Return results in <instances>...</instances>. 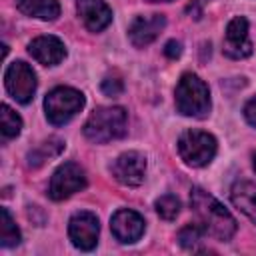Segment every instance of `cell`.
I'll use <instances>...</instances> for the list:
<instances>
[{
  "label": "cell",
  "mask_w": 256,
  "mask_h": 256,
  "mask_svg": "<svg viewBox=\"0 0 256 256\" xmlns=\"http://www.w3.org/2000/svg\"><path fill=\"white\" fill-rule=\"evenodd\" d=\"M18 242H20V230L16 222L12 220L6 208H0V244L4 248H10V246H16Z\"/></svg>",
  "instance_id": "obj_19"
},
{
  "label": "cell",
  "mask_w": 256,
  "mask_h": 256,
  "mask_svg": "<svg viewBox=\"0 0 256 256\" xmlns=\"http://www.w3.org/2000/svg\"><path fill=\"white\" fill-rule=\"evenodd\" d=\"M190 206L198 218V224L204 228L206 234L226 242L236 232V220L234 216L206 190L192 188L190 192Z\"/></svg>",
  "instance_id": "obj_1"
},
{
  "label": "cell",
  "mask_w": 256,
  "mask_h": 256,
  "mask_svg": "<svg viewBox=\"0 0 256 256\" xmlns=\"http://www.w3.org/2000/svg\"><path fill=\"white\" fill-rule=\"evenodd\" d=\"M202 234H206V232L198 222L196 224H188L178 232V242L186 250H198V246L202 242Z\"/></svg>",
  "instance_id": "obj_20"
},
{
  "label": "cell",
  "mask_w": 256,
  "mask_h": 256,
  "mask_svg": "<svg viewBox=\"0 0 256 256\" xmlns=\"http://www.w3.org/2000/svg\"><path fill=\"white\" fill-rule=\"evenodd\" d=\"M4 84H6L8 94L16 102L28 104L34 98V92H36V74L26 62L16 60L6 68Z\"/></svg>",
  "instance_id": "obj_7"
},
{
  "label": "cell",
  "mask_w": 256,
  "mask_h": 256,
  "mask_svg": "<svg viewBox=\"0 0 256 256\" xmlns=\"http://www.w3.org/2000/svg\"><path fill=\"white\" fill-rule=\"evenodd\" d=\"M180 52H182L180 42H176V40L166 42V46H164V54H166L168 58H178V56H180Z\"/></svg>",
  "instance_id": "obj_24"
},
{
  "label": "cell",
  "mask_w": 256,
  "mask_h": 256,
  "mask_svg": "<svg viewBox=\"0 0 256 256\" xmlns=\"http://www.w3.org/2000/svg\"><path fill=\"white\" fill-rule=\"evenodd\" d=\"M84 94L70 86H58L50 90L44 98V110L46 118L54 126H62L68 120H72L82 108H84Z\"/></svg>",
  "instance_id": "obj_4"
},
{
  "label": "cell",
  "mask_w": 256,
  "mask_h": 256,
  "mask_svg": "<svg viewBox=\"0 0 256 256\" xmlns=\"http://www.w3.org/2000/svg\"><path fill=\"white\" fill-rule=\"evenodd\" d=\"M150 2H172V0H150Z\"/></svg>",
  "instance_id": "obj_26"
},
{
  "label": "cell",
  "mask_w": 256,
  "mask_h": 256,
  "mask_svg": "<svg viewBox=\"0 0 256 256\" xmlns=\"http://www.w3.org/2000/svg\"><path fill=\"white\" fill-rule=\"evenodd\" d=\"M244 118L248 120V124L256 126V96L244 106Z\"/></svg>",
  "instance_id": "obj_23"
},
{
  "label": "cell",
  "mask_w": 256,
  "mask_h": 256,
  "mask_svg": "<svg viewBox=\"0 0 256 256\" xmlns=\"http://www.w3.org/2000/svg\"><path fill=\"white\" fill-rule=\"evenodd\" d=\"M16 6L26 16H34L40 20H56L60 16L58 0H16Z\"/></svg>",
  "instance_id": "obj_16"
},
{
  "label": "cell",
  "mask_w": 256,
  "mask_h": 256,
  "mask_svg": "<svg viewBox=\"0 0 256 256\" xmlns=\"http://www.w3.org/2000/svg\"><path fill=\"white\" fill-rule=\"evenodd\" d=\"M252 164H254V170H256V154L252 156Z\"/></svg>",
  "instance_id": "obj_25"
},
{
  "label": "cell",
  "mask_w": 256,
  "mask_h": 256,
  "mask_svg": "<svg viewBox=\"0 0 256 256\" xmlns=\"http://www.w3.org/2000/svg\"><path fill=\"white\" fill-rule=\"evenodd\" d=\"M82 188H86V172L80 164L76 162H64L60 164L48 184V196L52 200H66L72 194L80 192Z\"/></svg>",
  "instance_id": "obj_6"
},
{
  "label": "cell",
  "mask_w": 256,
  "mask_h": 256,
  "mask_svg": "<svg viewBox=\"0 0 256 256\" xmlns=\"http://www.w3.org/2000/svg\"><path fill=\"white\" fill-rule=\"evenodd\" d=\"M156 212L164 218V220H174L178 214H180V200L174 196V194H164L156 200Z\"/></svg>",
  "instance_id": "obj_21"
},
{
  "label": "cell",
  "mask_w": 256,
  "mask_h": 256,
  "mask_svg": "<svg viewBox=\"0 0 256 256\" xmlns=\"http://www.w3.org/2000/svg\"><path fill=\"white\" fill-rule=\"evenodd\" d=\"M28 52L36 62H40L44 66H54L58 62H62L66 56V48L62 44V40L56 36H50V34L34 38L28 44Z\"/></svg>",
  "instance_id": "obj_14"
},
{
  "label": "cell",
  "mask_w": 256,
  "mask_h": 256,
  "mask_svg": "<svg viewBox=\"0 0 256 256\" xmlns=\"http://www.w3.org/2000/svg\"><path fill=\"white\" fill-rule=\"evenodd\" d=\"M126 130H128V114L122 106L96 108L84 124V136L94 144L118 140L126 134Z\"/></svg>",
  "instance_id": "obj_2"
},
{
  "label": "cell",
  "mask_w": 256,
  "mask_h": 256,
  "mask_svg": "<svg viewBox=\"0 0 256 256\" xmlns=\"http://www.w3.org/2000/svg\"><path fill=\"white\" fill-rule=\"evenodd\" d=\"M216 150H218L216 138L204 130H186L178 138L180 158L194 168H202L210 164L216 156Z\"/></svg>",
  "instance_id": "obj_5"
},
{
  "label": "cell",
  "mask_w": 256,
  "mask_h": 256,
  "mask_svg": "<svg viewBox=\"0 0 256 256\" xmlns=\"http://www.w3.org/2000/svg\"><path fill=\"white\" fill-rule=\"evenodd\" d=\"M222 50L228 58H234V60L248 58L252 54V42L248 36V20L244 16H234L228 22Z\"/></svg>",
  "instance_id": "obj_9"
},
{
  "label": "cell",
  "mask_w": 256,
  "mask_h": 256,
  "mask_svg": "<svg viewBox=\"0 0 256 256\" xmlns=\"http://www.w3.org/2000/svg\"><path fill=\"white\" fill-rule=\"evenodd\" d=\"M176 110L182 116H192V118H204L210 112V92L204 80H200L196 74L186 72L178 80L176 92Z\"/></svg>",
  "instance_id": "obj_3"
},
{
  "label": "cell",
  "mask_w": 256,
  "mask_h": 256,
  "mask_svg": "<svg viewBox=\"0 0 256 256\" xmlns=\"http://www.w3.org/2000/svg\"><path fill=\"white\" fill-rule=\"evenodd\" d=\"M146 174V156L130 150L120 154L112 164V176L124 186H140Z\"/></svg>",
  "instance_id": "obj_10"
},
{
  "label": "cell",
  "mask_w": 256,
  "mask_h": 256,
  "mask_svg": "<svg viewBox=\"0 0 256 256\" xmlns=\"http://www.w3.org/2000/svg\"><path fill=\"white\" fill-rule=\"evenodd\" d=\"M230 198H232L234 206L240 212H244L256 224V182H252V180H238L232 186Z\"/></svg>",
  "instance_id": "obj_15"
},
{
  "label": "cell",
  "mask_w": 256,
  "mask_h": 256,
  "mask_svg": "<svg viewBox=\"0 0 256 256\" xmlns=\"http://www.w3.org/2000/svg\"><path fill=\"white\" fill-rule=\"evenodd\" d=\"M110 228H112V234L116 236L118 242L132 244V242L140 240V236L144 234L146 222H144V218L138 212L128 210V208H122V210H118L112 216Z\"/></svg>",
  "instance_id": "obj_11"
},
{
  "label": "cell",
  "mask_w": 256,
  "mask_h": 256,
  "mask_svg": "<svg viewBox=\"0 0 256 256\" xmlns=\"http://www.w3.org/2000/svg\"><path fill=\"white\" fill-rule=\"evenodd\" d=\"M62 150H64V140H60V138L44 140L42 144H38L34 150H30V152H28V166L38 168V166H42L48 158L58 156Z\"/></svg>",
  "instance_id": "obj_17"
},
{
  "label": "cell",
  "mask_w": 256,
  "mask_h": 256,
  "mask_svg": "<svg viewBox=\"0 0 256 256\" xmlns=\"http://www.w3.org/2000/svg\"><path fill=\"white\" fill-rule=\"evenodd\" d=\"M76 10L90 32H102L112 22V10L104 0H78Z\"/></svg>",
  "instance_id": "obj_13"
},
{
  "label": "cell",
  "mask_w": 256,
  "mask_h": 256,
  "mask_svg": "<svg viewBox=\"0 0 256 256\" xmlns=\"http://www.w3.org/2000/svg\"><path fill=\"white\" fill-rule=\"evenodd\" d=\"M166 26V16L164 14H150V16H136L132 24L128 26V36L130 42L136 48H144L150 42L158 38V34Z\"/></svg>",
  "instance_id": "obj_12"
},
{
  "label": "cell",
  "mask_w": 256,
  "mask_h": 256,
  "mask_svg": "<svg viewBox=\"0 0 256 256\" xmlns=\"http://www.w3.org/2000/svg\"><path fill=\"white\" fill-rule=\"evenodd\" d=\"M122 90H124V84H122L120 78H106L102 82V92L106 96H118Z\"/></svg>",
  "instance_id": "obj_22"
},
{
  "label": "cell",
  "mask_w": 256,
  "mask_h": 256,
  "mask_svg": "<svg viewBox=\"0 0 256 256\" xmlns=\"http://www.w3.org/2000/svg\"><path fill=\"white\" fill-rule=\"evenodd\" d=\"M22 130V118L8 106V104H2L0 106V132H2V138L4 140H10V138H16Z\"/></svg>",
  "instance_id": "obj_18"
},
{
  "label": "cell",
  "mask_w": 256,
  "mask_h": 256,
  "mask_svg": "<svg viewBox=\"0 0 256 256\" xmlns=\"http://www.w3.org/2000/svg\"><path fill=\"white\" fill-rule=\"evenodd\" d=\"M100 224L92 212H76L68 222V236L78 250H92L98 244Z\"/></svg>",
  "instance_id": "obj_8"
}]
</instances>
